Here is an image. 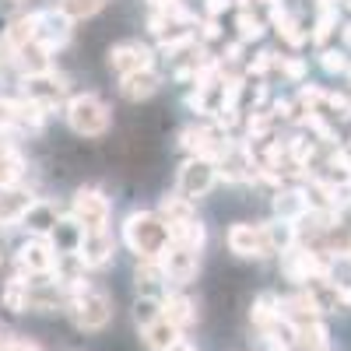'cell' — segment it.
Segmentation results:
<instances>
[{"mask_svg":"<svg viewBox=\"0 0 351 351\" xmlns=\"http://www.w3.org/2000/svg\"><path fill=\"white\" fill-rule=\"evenodd\" d=\"M64 123L81 141H102L112 130V106L99 92H74L64 102Z\"/></svg>","mask_w":351,"mask_h":351,"instance_id":"2","label":"cell"},{"mask_svg":"<svg viewBox=\"0 0 351 351\" xmlns=\"http://www.w3.org/2000/svg\"><path fill=\"white\" fill-rule=\"evenodd\" d=\"M158 49L152 39H120L106 49V71L120 81L127 74H137V71H152L158 67Z\"/></svg>","mask_w":351,"mask_h":351,"instance_id":"6","label":"cell"},{"mask_svg":"<svg viewBox=\"0 0 351 351\" xmlns=\"http://www.w3.org/2000/svg\"><path fill=\"white\" fill-rule=\"evenodd\" d=\"M158 316H162V295H137L134 299V324H137V330L155 324Z\"/></svg>","mask_w":351,"mask_h":351,"instance_id":"26","label":"cell"},{"mask_svg":"<svg viewBox=\"0 0 351 351\" xmlns=\"http://www.w3.org/2000/svg\"><path fill=\"white\" fill-rule=\"evenodd\" d=\"M221 186L218 180V165L211 158H200V155H183L180 169H176V180H172V190L200 204V200H208L215 190Z\"/></svg>","mask_w":351,"mask_h":351,"instance_id":"5","label":"cell"},{"mask_svg":"<svg viewBox=\"0 0 351 351\" xmlns=\"http://www.w3.org/2000/svg\"><path fill=\"white\" fill-rule=\"evenodd\" d=\"M316 67L324 71L327 77H344V71L351 67V53L337 43L324 46V49H316Z\"/></svg>","mask_w":351,"mask_h":351,"instance_id":"25","label":"cell"},{"mask_svg":"<svg viewBox=\"0 0 351 351\" xmlns=\"http://www.w3.org/2000/svg\"><path fill=\"white\" fill-rule=\"evenodd\" d=\"M67 211L60 208L56 200H49V197H36L32 200V208L25 211V218H21V228L28 232V236H49V232L56 228V221H60Z\"/></svg>","mask_w":351,"mask_h":351,"instance_id":"16","label":"cell"},{"mask_svg":"<svg viewBox=\"0 0 351 351\" xmlns=\"http://www.w3.org/2000/svg\"><path fill=\"white\" fill-rule=\"evenodd\" d=\"M14 4H21V0H14Z\"/></svg>","mask_w":351,"mask_h":351,"instance_id":"35","label":"cell"},{"mask_svg":"<svg viewBox=\"0 0 351 351\" xmlns=\"http://www.w3.org/2000/svg\"><path fill=\"white\" fill-rule=\"evenodd\" d=\"M180 337L183 334L176 330L165 316H158L155 324H148V327H141V341H144V348H148V351H169Z\"/></svg>","mask_w":351,"mask_h":351,"instance_id":"21","label":"cell"},{"mask_svg":"<svg viewBox=\"0 0 351 351\" xmlns=\"http://www.w3.org/2000/svg\"><path fill=\"white\" fill-rule=\"evenodd\" d=\"M200 250H190V246H180V243H169L158 256V267L165 274V285L169 288H190L197 278H200Z\"/></svg>","mask_w":351,"mask_h":351,"instance_id":"10","label":"cell"},{"mask_svg":"<svg viewBox=\"0 0 351 351\" xmlns=\"http://www.w3.org/2000/svg\"><path fill=\"white\" fill-rule=\"evenodd\" d=\"M56 263H60V253L49 236H28L14 253V267L25 278H53Z\"/></svg>","mask_w":351,"mask_h":351,"instance_id":"9","label":"cell"},{"mask_svg":"<svg viewBox=\"0 0 351 351\" xmlns=\"http://www.w3.org/2000/svg\"><path fill=\"white\" fill-rule=\"evenodd\" d=\"M309 4H313V0H309Z\"/></svg>","mask_w":351,"mask_h":351,"instance_id":"36","label":"cell"},{"mask_svg":"<svg viewBox=\"0 0 351 351\" xmlns=\"http://www.w3.org/2000/svg\"><path fill=\"white\" fill-rule=\"evenodd\" d=\"M169 84L165 71L162 67H152V71H137V74H127L116 81V95L130 106H141V102H152L162 88Z\"/></svg>","mask_w":351,"mask_h":351,"instance_id":"14","label":"cell"},{"mask_svg":"<svg viewBox=\"0 0 351 351\" xmlns=\"http://www.w3.org/2000/svg\"><path fill=\"white\" fill-rule=\"evenodd\" d=\"M134 288H137V295H162L169 288L158 260H137L134 263Z\"/></svg>","mask_w":351,"mask_h":351,"instance_id":"20","label":"cell"},{"mask_svg":"<svg viewBox=\"0 0 351 351\" xmlns=\"http://www.w3.org/2000/svg\"><path fill=\"white\" fill-rule=\"evenodd\" d=\"M11 274H14V256L8 253V246H4V243H0V285L11 281Z\"/></svg>","mask_w":351,"mask_h":351,"instance_id":"28","label":"cell"},{"mask_svg":"<svg viewBox=\"0 0 351 351\" xmlns=\"http://www.w3.org/2000/svg\"><path fill=\"white\" fill-rule=\"evenodd\" d=\"M11 341H14V330L0 324V351H8V348H11Z\"/></svg>","mask_w":351,"mask_h":351,"instance_id":"30","label":"cell"},{"mask_svg":"<svg viewBox=\"0 0 351 351\" xmlns=\"http://www.w3.org/2000/svg\"><path fill=\"white\" fill-rule=\"evenodd\" d=\"M21 99L43 106L46 112H56V109H64V102L71 99V81L56 67L39 71V74H21Z\"/></svg>","mask_w":351,"mask_h":351,"instance_id":"8","label":"cell"},{"mask_svg":"<svg viewBox=\"0 0 351 351\" xmlns=\"http://www.w3.org/2000/svg\"><path fill=\"white\" fill-rule=\"evenodd\" d=\"M67 215L84 228V232H95V228H112V197L88 183V186H77L71 193V204H67Z\"/></svg>","mask_w":351,"mask_h":351,"instance_id":"7","label":"cell"},{"mask_svg":"<svg viewBox=\"0 0 351 351\" xmlns=\"http://www.w3.org/2000/svg\"><path fill=\"white\" fill-rule=\"evenodd\" d=\"M162 316H165L180 334H186V330L197 327L200 309H197V302L186 295V288H165V291H162Z\"/></svg>","mask_w":351,"mask_h":351,"instance_id":"15","label":"cell"},{"mask_svg":"<svg viewBox=\"0 0 351 351\" xmlns=\"http://www.w3.org/2000/svg\"><path fill=\"white\" fill-rule=\"evenodd\" d=\"M236 39H243L246 46H253V43H263L267 39V32H271V25H267V18H260L256 11H236Z\"/></svg>","mask_w":351,"mask_h":351,"instance_id":"22","label":"cell"},{"mask_svg":"<svg viewBox=\"0 0 351 351\" xmlns=\"http://www.w3.org/2000/svg\"><path fill=\"white\" fill-rule=\"evenodd\" d=\"M341 11L334 8H313V25H309V46L313 49H324L330 43H337V32H341Z\"/></svg>","mask_w":351,"mask_h":351,"instance_id":"19","label":"cell"},{"mask_svg":"<svg viewBox=\"0 0 351 351\" xmlns=\"http://www.w3.org/2000/svg\"><path fill=\"white\" fill-rule=\"evenodd\" d=\"M309 215V190L306 183H281L271 190V218L299 225Z\"/></svg>","mask_w":351,"mask_h":351,"instance_id":"13","label":"cell"},{"mask_svg":"<svg viewBox=\"0 0 351 351\" xmlns=\"http://www.w3.org/2000/svg\"><path fill=\"white\" fill-rule=\"evenodd\" d=\"M120 253V236L112 228H95V232H84L81 246H77V260L81 267L92 274V271H106L109 263Z\"/></svg>","mask_w":351,"mask_h":351,"instance_id":"12","label":"cell"},{"mask_svg":"<svg viewBox=\"0 0 351 351\" xmlns=\"http://www.w3.org/2000/svg\"><path fill=\"white\" fill-rule=\"evenodd\" d=\"M274 74H281L285 84H295V88L306 84L309 81V56H302V53H281Z\"/></svg>","mask_w":351,"mask_h":351,"instance_id":"24","label":"cell"},{"mask_svg":"<svg viewBox=\"0 0 351 351\" xmlns=\"http://www.w3.org/2000/svg\"><path fill=\"white\" fill-rule=\"evenodd\" d=\"M208 236H211V225L204 215H193V218H183V221H169V243H180V246H190V250H208Z\"/></svg>","mask_w":351,"mask_h":351,"instance_id":"18","label":"cell"},{"mask_svg":"<svg viewBox=\"0 0 351 351\" xmlns=\"http://www.w3.org/2000/svg\"><path fill=\"white\" fill-rule=\"evenodd\" d=\"M337 36H341V46L351 53V18H348V21H341V32H337Z\"/></svg>","mask_w":351,"mask_h":351,"instance_id":"29","label":"cell"},{"mask_svg":"<svg viewBox=\"0 0 351 351\" xmlns=\"http://www.w3.org/2000/svg\"><path fill=\"white\" fill-rule=\"evenodd\" d=\"M291 351H309V348H291ZM330 351H334V348H330Z\"/></svg>","mask_w":351,"mask_h":351,"instance_id":"34","label":"cell"},{"mask_svg":"<svg viewBox=\"0 0 351 351\" xmlns=\"http://www.w3.org/2000/svg\"><path fill=\"white\" fill-rule=\"evenodd\" d=\"M32 200H36V193L21 183L0 186V228H18L25 211L32 208Z\"/></svg>","mask_w":351,"mask_h":351,"instance_id":"17","label":"cell"},{"mask_svg":"<svg viewBox=\"0 0 351 351\" xmlns=\"http://www.w3.org/2000/svg\"><path fill=\"white\" fill-rule=\"evenodd\" d=\"M169 351H197V344H193V341H190V337L183 334V337H180V341H176V344H172Z\"/></svg>","mask_w":351,"mask_h":351,"instance_id":"31","label":"cell"},{"mask_svg":"<svg viewBox=\"0 0 351 351\" xmlns=\"http://www.w3.org/2000/svg\"><path fill=\"white\" fill-rule=\"evenodd\" d=\"M120 246L134 260H158L162 250L169 246V225L155 208H130L120 218Z\"/></svg>","mask_w":351,"mask_h":351,"instance_id":"1","label":"cell"},{"mask_svg":"<svg viewBox=\"0 0 351 351\" xmlns=\"http://www.w3.org/2000/svg\"><path fill=\"white\" fill-rule=\"evenodd\" d=\"M109 4H116V0H56V11H60V14H67L74 25L77 21H92V18H99Z\"/></svg>","mask_w":351,"mask_h":351,"instance_id":"23","label":"cell"},{"mask_svg":"<svg viewBox=\"0 0 351 351\" xmlns=\"http://www.w3.org/2000/svg\"><path fill=\"white\" fill-rule=\"evenodd\" d=\"M71 39H74V21L67 14H60L56 8L32 11V43L36 46H43L46 53L56 56Z\"/></svg>","mask_w":351,"mask_h":351,"instance_id":"11","label":"cell"},{"mask_svg":"<svg viewBox=\"0 0 351 351\" xmlns=\"http://www.w3.org/2000/svg\"><path fill=\"white\" fill-rule=\"evenodd\" d=\"M313 8H334V11H341L344 0H313Z\"/></svg>","mask_w":351,"mask_h":351,"instance_id":"32","label":"cell"},{"mask_svg":"<svg viewBox=\"0 0 351 351\" xmlns=\"http://www.w3.org/2000/svg\"><path fill=\"white\" fill-rule=\"evenodd\" d=\"M64 313H67L71 324L77 330H84V334H102L112 324V316H116L112 295L106 288H99V285H84L81 291H74V295L67 299V306H64Z\"/></svg>","mask_w":351,"mask_h":351,"instance_id":"3","label":"cell"},{"mask_svg":"<svg viewBox=\"0 0 351 351\" xmlns=\"http://www.w3.org/2000/svg\"><path fill=\"white\" fill-rule=\"evenodd\" d=\"M8 60V46H4V39H0V64Z\"/></svg>","mask_w":351,"mask_h":351,"instance_id":"33","label":"cell"},{"mask_svg":"<svg viewBox=\"0 0 351 351\" xmlns=\"http://www.w3.org/2000/svg\"><path fill=\"white\" fill-rule=\"evenodd\" d=\"M228 11H236V0H200L204 18H225Z\"/></svg>","mask_w":351,"mask_h":351,"instance_id":"27","label":"cell"},{"mask_svg":"<svg viewBox=\"0 0 351 351\" xmlns=\"http://www.w3.org/2000/svg\"><path fill=\"white\" fill-rule=\"evenodd\" d=\"M225 246L232 256L239 260H274L278 250L271 243V228L267 218L253 221V218H239V221H228L225 228Z\"/></svg>","mask_w":351,"mask_h":351,"instance_id":"4","label":"cell"}]
</instances>
